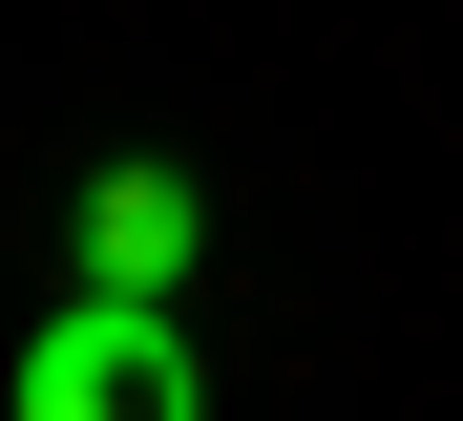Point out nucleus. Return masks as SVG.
<instances>
[{
  "mask_svg": "<svg viewBox=\"0 0 463 421\" xmlns=\"http://www.w3.org/2000/svg\"><path fill=\"white\" fill-rule=\"evenodd\" d=\"M0 400H22V421H211L190 295H106V274H63V316L0 359Z\"/></svg>",
  "mask_w": 463,
  "mask_h": 421,
  "instance_id": "1",
  "label": "nucleus"
},
{
  "mask_svg": "<svg viewBox=\"0 0 463 421\" xmlns=\"http://www.w3.org/2000/svg\"><path fill=\"white\" fill-rule=\"evenodd\" d=\"M63 274H106V295H190V274H211V190H190L169 148L85 168V211H63Z\"/></svg>",
  "mask_w": 463,
  "mask_h": 421,
  "instance_id": "2",
  "label": "nucleus"
}]
</instances>
